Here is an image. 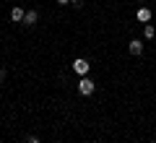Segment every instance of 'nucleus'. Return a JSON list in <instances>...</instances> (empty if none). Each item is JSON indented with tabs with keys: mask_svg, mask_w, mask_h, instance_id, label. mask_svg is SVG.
Returning <instances> with one entry per match:
<instances>
[{
	"mask_svg": "<svg viewBox=\"0 0 156 143\" xmlns=\"http://www.w3.org/2000/svg\"><path fill=\"white\" fill-rule=\"evenodd\" d=\"M78 94H83V96H89V94H94V81L83 76L81 81H78Z\"/></svg>",
	"mask_w": 156,
	"mask_h": 143,
	"instance_id": "1",
	"label": "nucleus"
},
{
	"mask_svg": "<svg viewBox=\"0 0 156 143\" xmlns=\"http://www.w3.org/2000/svg\"><path fill=\"white\" fill-rule=\"evenodd\" d=\"M73 70H76L78 76H86V73H89V60H86V57H78V60H73Z\"/></svg>",
	"mask_w": 156,
	"mask_h": 143,
	"instance_id": "2",
	"label": "nucleus"
},
{
	"mask_svg": "<svg viewBox=\"0 0 156 143\" xmlns=\"http://www.w3.org/2000/svg\"><path fill=\"white\" fill-rule=\"evenodd\" d=\"M37 21H39V13H37V11H26V16H23V23H26V26H34Z\"/></svg>",
	"mask_w": 156,
	"mask_h": 143,
	"instance_id": "3",
	"label": "nucleus"
},
{
	"mask_svg": "<svg viewBox=\"0 0 156 143\" xmlns=\"http://www.w3.org/2000/svg\"><path fill=\"white\" fill-rule=\"evenodd\" d=\"M130 55H143V42L133 39V42H130Z\"/></svg>",
	"mask_w": 156,
	"mask_h": 143,
	"instance_id": "4",
	"label": "nucleus"
},
{
	"mask_svg": "<svg viewBox=\"0 0 156 143\" xmlns=\"http://www.w3.org/2000/svg\"><path fill=\"white\" fill-rule=\"evenodd\" d=\"M135 16H138V21H143V23H146V21H151V11H148V8H140Z\"/></svg>",
	"mask_w": 156,
	"mask_h": 143,
	"instance_id": "5",
	"label": "nucleus"
},
{
	"mask_svg": "<svg viewBox=\"0 0 156 143\" xmlns=\"http://www.w3.org/2000/svg\"><path fill=\"white\" fill-rule=\"evenodd\" d=\"M23 16H26V13H23L21 8H13L11 11V21H23Z\"/></svg>",
	"mask_w": 156,
	"mask_h": 143,
	"instance_id": "6",
	"label": "nucleus"
},
{
	"mask_svg": "<svg viewBox=\"0 0 156 143\" xmlns=\"http://www.w3.org/2000/svg\"><path fill=\"white\" fill-rule=\"evenodd\" d=\"M143 34H146V39H154V37H156V29L151 26V23H146V29H143Z\"/></svg>",
	"mask_w": 156,
	"mask_h": 143,
	"instance_id": "7",
	"label": "nucleus"
},
{
	"mask_svg": "<svg viewBox=\"0 0 156 143\" xmlns=\"http://www.w3.org/2000/svg\"><path fill=\"white\" fill-rule=\"evenodd\" d=\"M73 5H76V8H81V5H83V0H73Z\"/></svg>",
	"mask_w": 156,
	"mask_h": 143,
	"instance_id": "8",
	"label": "nucleus"
},
{
	"mask_svg": "<svg viewBox=\"0 0 156 143\" xmlns=\"http://www.w3.org/2000/svg\"><path fill=\"white\" fill-rule=\"evenodd\" d=\"M57 3H60V5H68V3H73V0H57Z\"/></svg>",
	"mask_w": 156,
	"mask_h": 143,
	"instance_id": "9",
	"label": "nucleus"
},
{
	"mask_svg": "<svg viewBox=\"0 0 156 143\" xmlns=\"http://www.w3.org/2000/svg\"><path fill=\"white\" fill-rule=\"evenodd\" d=\"M26 143H39V138H29V141Z\"/></svg>",
	"mask_w": 156,
	"mask_h": 143,
	"instance_id": "10",
	"label": "nucleus"
}]
</instances>
